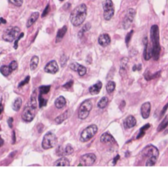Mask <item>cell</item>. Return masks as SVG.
I'll return each mask as SVG.
<instances>
[{"label": "cell", "mask_w": 168, "mask_h": 173, "mask_svg": "<svg viewBox=\"0 0 168 173\" xmlns=\"http://www.w3.org/2000/svg\"><path fill=\"white\" fill-rule=\"evenodd\" d=\"M57 138L55 134L51 132H49L44 136L42 140L41 146L44 149H49L54 148L57 144Z\"/></svg>", "instance_id": "5"}, {"label": "cell", "mask_w": 168, "mask_h": 173, "mask_svg": "<svg viewBox=\"0 0 168 173\" xmlns=\"http://www.w3.org/2000/svg\"><path fill=\"white\" fill-rule=\"evenodd\" d=\"M57 155L58 156H62L64 154V149H63L62 146H59L57 149Z\"/></svg>", "instance_id": "39"}, {"label": "cell", "mask_w": 168, "mask_h": 173, "mask_svg": "<svg viewBox=\"0 0 168 173\" xmlns=\"http://www.w3.org/2000/svg\"><path fill=\"white\" fill-rule=\"evenodd\" d=\"M0 22H1V23L5 24V23H6V20H5V19H3L1 17V18H0Z\"/></svg>", "instance_id": "53"}, {"label": "cell", "mask_w": 168, "mask_h": 173, "mask_svg": "<svg viewBox=\"0 0 168 173\" xmlns=\"http://www.w3.org/2000/svg\"><path fill=\"white\" fill-rule=\"evenodd\" d=\"M37 113V101H36V92L34 91L32 93L30 99L28 102L27 105L23 111L22 118L26 122H31L34 119Z\"/></svg>", "instance_id": "1"}, {"label": "cell", "mask_w": 168, "mask_h": 173, "mask_svg": "<svg viewBox=\"0 0 168 173\" xmlns=\"http://www.w3.org/2000/svg\"><path fill=\"white\" fill-rule=\"evenodd\" d=\"M30 77L29 76H28L27 77H26V78H24V80L22 81L21 82L19 83V88H21V87H22V86H24L25 84H28L29 80H30Z\"/></svg>", "instance_id": "40"}, {"label": "cell", "mask_w": 168, "mask_h": 173, "mask_svg": "<svg viewBox=\"0 0 168 173\" xmlns=\"http://www.w3.org/2000/svg\"><path fill=\"white\" fill-rule=\"evenodd\" d=\"M150 109H151V105L149 102H146L143 104L141 108V115H142L143 118L144 119L149 118L150 116Z\"/></svg>", "instance_id": "15"}, {"label": "cell", "mask_w": 168, "mask_h": 173, "mask_svg": "<svg viewBox=\"0 0 168 173\" xmlns=\"http://www.w3.org/2000/svg\"><path fill=\"white\" fill-rule=\"evenodd\" d=\"M39 63V58L38 56L32 57V59L30 61V69L34 71L38 67V65Z\"/></svg>", "instance_id": "27"}, {"label": "cell", "mask_w": 168, "mask_h": 173, "mask_svg": "<svg viewBox=\"0 0 168 173\" xmlns=\"http://www.w3.org/2000/svg\"><path fill=\"white\" fill-rule=\"evenodd\" d=\"M150 39L152 41V56L155 61L159 59L161 47L160 44L159 28L157 25H153L150 28Z\"/></svg>", "instance_id": "2"}, {"label": "cell", "mask_w": 168, "mask_h": 173, "mask_svg": "<svg viewBox=\"0 0 168 173\" xmlns=\"http://www.w3.org/2000/svg\"><path fill=\"white\" fill-rule=\"evenodd\" d=\"M55 166H70V161L66 157H61L58 159L57 161H55Z\"/></svg>", "instance_id": "24"}, {"label": "cell", "mask_w": 168, "mask_h": 173, "mask_svg": "<svg viewBox=\"0 0 168 173\" xmlns=\"http://www.w3.org/2000/svg\"><path fill=\"white\" fill-rule=\"evenodd\" d=\"M9 66L11 68V69L13 71H15L18 67L17 63H16V61H13L11 63L9 64Z\"/></svg>", "instance_id": "41"}, {"label": "cell", "mask_w": 168, "mask_h": 173, "mask_svg": "<svg viewBox=\"0 0 168 173\" xmlns=\"http://www.w3.org/2000/svg\"><path fill=\"white\" fill-rule=\"evenodd\" d=\"M22 103V100L21 97H17L12 104V109L15 111H19L21 109Z\"/></svg>", "instance_id": "25"}, {"label": "cell", "mask_w": 168, "mask_h": 173, "mask_svg": "<svg viewBox=\"0 0 168 173\" xmlns=\"http://www.w3.org/2000/svg\"><path fill=\"white\" fill-rule=\"evenodd\" d=\"M135 11L133 9H128L127 14L126 15V17H125L124 20L123 21V28L124 29L126 30V29L129 28L131 25L132 24L135 17Z\"/></svg>", "instance_id": "11"}, {"label": "cell", "mask_w": 168, "mask_h": 173, "mask_svg": "<svg viewBox=\"0 0 168 173\" xmlns=\"http://www.w3.org/2000/svg\"><path fill=\"white\" fill-rule=\"evenodd\" d=\"M74 152V149L70 145H67L66 146V148L64 149V154L65 155H71L72 153Z\"/></svg>", "instance_id": "36"}, {"label": "cell", "mask_w": 168, "mask_h": 173, "mask_svg": "<svg viewBox=\"0 0 168 173\" xmlns=\"http://www.w3.org/2000/svg\"><path fill=\"white\" fill-rule=\"evenodd\" d=\"M150 125H149V124H147L146 125H144V126H143L142 128H141L139 130V134L137 136V139H139L141 138H142L143 136H144V135L145 134V131L147 129H149L150 128Z\"/></svg>", "instance_id": "31"}, {"label": "cell", "mask_w": 168, "mask_h": 173, "mask_svg": "<svg viewBox=\"0 0 168 173\" xmlns=\"http://www.w3.org/2000/svg\"><path fill=\"white\" fill-rule=\"evenodd\" d=\"M108 103V99L107 97H103V98H101V99L99 101V102H98L97 105L100 109H104L107 106Z\"/></svg>", "instance_id": "30"}, {"label": "cell", "mask_w": 168, "mask_h": 173, "mask_svg": "<svg viewBox=\"0 0 168 173\" xmlns=\"http://www.w3.org/2000/svg\"><path fill=\"white\" fill-rule=\"evenodd\" d=\"M0 72H1V73L3 75V76H7L11 74L13 70L9 66H5V65H3V66H1V67H0Z\"/></svg>", "instance_id": "26"}, {"label": "cell", "mask_w": 168, "mask_h": 173, "mask_svg": "<svg viewBox=\"0 0 168 173\" xmlns=\"http://www.w3.org/2000/svg\"><path fill=\"white\" fill-rule=\"evenodd\" d=\"M23 36H24V33H21V34H20L19 38L15 40V44H14V48L16 49V50L18 48V42L19 41L20 39L22 38Z\"/></svg>", "instance_id": "44"}, {"label": "cell", "mask_w": 168, "mask_h": 173, "mask_svg": "<svg viewBox=\"0 0 168 173\" xmlns=\"http://www.w3.org/2000/svg\"><path fill=\"white\" fill-rule=\"evenodd\" d=\"M100 140L101 142L105 143H109V144H113L116 143V140H114L113 136L110 133L105 132L101 135Z\"/></svg>", "instance_id": "16"}, {"label": "cell", "mask_w": 168, "mask_h": 173, "mask_svg": "<svg viewBox=\"0 0 168 173\" xmlns=\"http://www.w3.org/2000/svg\"><path fill=\"white\" fill-rule=\"evenodd\" d=\"M103 7L104 19L107 21L110 20L114 14V7L112 0H105L103 2Z\"/></svg>", "instance_id": "9"}, {"label": "cell", "mask_w": 168, "mask_h": 173, "mask_svg": "<svg viewBox=\"0 0 168 173\" xmlns=\"http://www.w3.org/2000/svg\"><path fill=\"white\" fill-rule=\"evenodd\" d=\"M87 6L81 4L75 7L70 14V21L75 27H78L83 23L87 17Z\"/></svg>", "instance_id": "3"}, {"label": "cell", "mask_w": 168, "mask_h": 173, "mask_svg": "<svg viewBox=\"0 0 168 173\" xmlns=\"http://www.w3.org/2000/svg\"><path fill=\"white\" fill-rule=\"evenodd\" d=\"M51 89V86H39V90L41 94H47Z\"/></svg>", "instance_id": "34"}, {"label": "cell", "mask_w": 168, "mask_h": 173, "mask_svg": "<svg viewBox=\"0 0 168 173\" xmlns=\"http://www.w3.org/2000/svg\"><path fill=\"white\" fill-rule=\"evenodd\" d=\"M16 142V135H15V132L13 131V143H15Z\"/></svg>", "instance_id": "49"}, {"label": "cell", "mask_w": 168, "mask_h": 173, "mask_svg": "<svg viewBox=\"0 0 168 173\" xmlns=\"http://www.w3.org/2000/svg\"><path fill=\"white\" fill-rule=\"evenodd\" d=\"M93 107V103L91 100L87 99L85 100L84 102L81 104L80 109L78 111V117L80 119H85L88 117L91 110Z\"/></svg>", "instance_id": "8"}, {"label": "cell", "mask_w": 168, "mask_h": 173, "mask_svg": "<svg viewBox=\"0 0 168 173\" xmlns=\"http://www.w3.org/2000/svg\"><path fill=\"white\" fill-rule=\"evenodd\" d=\"M45 72L50 74H55L58 71V66L55 61H51L45 65L44 68Z\"/></svg>", "instance_id": "12"}, {"label": "cell", "mask_w": 168, "mask_h": 173, "mask_svg": "<svg viewBox=\"0 0 168 173\" xmlns=\"http://www.w3.org/2000/svg\"><path fill=\"white\" fill-rule=\"evenodd\" d=\"M66 103H67V101L63 96H59L55 102V105L58 109L63 108L66 105Z\"/></svg>", "instance_id": "23"}, {"label": "cell", "mask_w": 168, "mask_h": 173, "mask_svg": "<svg viewBox=\"0 0 168 173\" xmlns=\"http://www.w3.org/2000/svg\"><path fill=\"white\" fill-rule=\"evenodd\" d=\"M90 28H91V25H90V23L85 24V25L84 26V27H83V28H81V30L80 31V32H79V36H80V37L82 36L84 32L88 31L89 30H90Z\"/></svg>", "instance_id": "35"}, {"label": "cell", "mask_w": 168, "mask_h": 173, "mask_svg": "<svg viewBox=\"0 0 168 173\" xmlns=\"http://www.w3.org/2000/svg\"><path fill=\"white\" fill-rule=\"evenodd\" d=\"M39 16V14L38 12L33 13L32 15L28 19L27 22H26V27H27L28 28L32 27V25H34V22L38 20Z\"/></svg>", "instance_id": "21"}, {"label": "cell", "mask_w": 168, "mask_h": 173, "mask_svg": "<svg viewBox=\"0 0 168 173\" xmlns=\"http://www.w3.org/2000/svg\"><path fill=\"white\" fill-rule=\"evenodd\" d=\"M137 120L132 115L128 116L124 121V126L126 128H131L136 125Z\"/></svg>", "instance_id": "18"}, {"label": "cell", "mask_w": 168, "mask_h": 173, "mask_svg": "<svg viewBox=\"0 0 168 173\" xmlns=\"http://www.w3.org/2000/svg\"><path fill=\"white\" fill-rule=\"evenodd\" d=\"M133 32H134L133 30H131L126 36V43L127 46H128V44H129V43H130L131 38V37H132V36L133 34Z\"/></svg>", "instance_id": "38"}, {"label": "cell", "mask_w": 168, "mask_h": 173, "mask_svg": "<svg viewBox=\"0 0 168 173\" xmlns=\"http://www.w3.org/2000/svg\"><path fill=\"white\" fill-rule=\"evenodd\" d=\"M167 125H168V118H167V117H166L165 119L162 120V123L160 124L158 127L157 131L158 132L162 131L163 130H164L166 128Z\"/></svg>", "instance_id": "28"}, {"label": "cell", "mask_w": 168, "mask_h": 173, "mask_svg": "<svg viewBox=\"0 0 168 173\" xmlns=\"http://www.w3.org/2000/svg\"><path fill=\"white\" fill-rule=\"evenodd\" d=\"M49 10H50V7H49V5L48 4L47 6H46V7L45 8L44 12H43V13L41 15V17H45V16L49 13Z\"/></svg>", "instance_id": "43"}, {"label": "cell", "mask_w": 168, "mask_h": 173, "mask_svg": "<svg viewBox=\"0 0 168 173\" xmlns=\"http://www.w3.org/2000/svg\"><path fill=\"white\" fill-rule=\"evenodd\" d=\"M60 1H64V0H60Z\"/></svg>", "instance_id": "54"}, {"label": "cell", "mask_w": 168, "mask_h": 173, "mask_svg": "<svg viewBox=\"0 0 168 173\" xmlns=\"http://www.w3.org/2000/svg\"><path fill=\"white\" fill-rule=\"evenodd\" d=\"M20 33V28L17 27H10L4 31L2 36L3 40L8 42H12L17 38Z\"/></svg>", "instance_id": "7"}, {"label": "cell", "mask_w": 168, "mask_h": 173, "mask_svg": "<svg viewBox=\"0 0 168 173\" xmlns=\"http://www.w3.org/2000/svg\"><path fill=\"white\" fill-rule=\"evenodd\" d=\"M168 108V103L166 104V105L164 107V108H163V109H162V112H161V114H160V117H162V116H164V114L166 113V110H167V109Z\"/></svg>", "instance_id": "46"}, {"label": "cell", "mask_w": 168, "mask_h": 173, "mask_svg": "<svg viewBox=\"0 0 168 173\" xmlns=\"http://www.w3.org/2000/svg\"><path fill=\"white\" fill-rule=\"evenodd\" d=\"M74 84V82L71 80V81H69L67 83H66L64 85H63V87L65 88H67V89H69V88H70L72 86V85H73Z\"/></svg>", "instance_id": "45"}, {"label": "cell", "mask_w": 168, "mask_h": 173, "mask_svg": "<svg viewBox=\"0 0 168 173\" xmlns=\"http://www.w3.org/2000/svg\"><path fill=\"white\" fill-rule=\"evenodd\" d=\"M70 68L72 70H73L74 71H77L79 75L81 76L85 75V74L86 73V72H87L86 68H85L84 66H83V65H81L78 63H72L70 65Z\"/></svg>", "instance_id": "14"}, {"label": "cell", "mask_w": 168, "mask_h": 173, "mask_svg": "<svg viewBox=\"0 0 168 173\" xmlns=\"http://www.w3.org/2000/svg\"><path fill=\"white\" fill-rule=\"evenodd\" d=\"M0 24H1V22H0Z\"/></svg>", "instance_id": "56"}, {"label": "cell", "mask_w": 168, "mask_h": 173, "mask_svg": "<svg viewBox=\"0 0 168 173\" xmlns=\"http://www.w3.org/2000/svg\"><path fill=\"white\" fill-rule=\"evenodd\" d=\"M120 159V155H117L116 157H115L114 159V160H113V164L114 165H115L116 163V162H117V161L118 159Z\"/></svg>", "instance_id": "50"}, {"label": "cell", "mask_w": 168, "mask_h": 173, "mask_svg": "<svg viewBox=\"0 0 168 173\" xmlns=\"http://www.w3.org/2000/svg\"><path fill=\"white\" fill-rule=\"evenodd\" d=\"M96 155L93 153H87V154L84 155L81 157L80 164H79L78 166H91L96 161Z\"/></svg>", "instance_id": "10"}, {"label": "cell", "mask_w": 168, "mask_h": 173, "mask_svg": "<svg viewBox=\"0 0 168 173\" xmlns=\"http://www.w3.org/2000/svg\"><path fill=\"white\" fill-rule=\"evenodd\" d=\"M98 128L97 125H92L87 127L86 128L83 130L81 134L80 141L81 142H86L90 140L93 137L95 136L97 133Z\"/></svg>", "instance_id": "6"}, {"label": "cell", "mask_w": 168, "mask_h": 173, "mask_svg": "<svg viewBox=\"0 0 168 173\" xmlns=\"http://www.w3.org/2000/svg\"><path fill=\"white\" fill-rule=\"evenodd\" d=\"M0 130H1V126H0Z\"/></svg>", "instance_id": "55"}, {"label": "cell", "mask_w": 168, "mask_h": 173, "mask_svg": "<svg viewBox=\"0 0 168 173\" xmlns=\"http://www.w3.org/2000/svg\"><path fill=\"white\" fill-rule=\"evenodd\" d=\"M141 153L143 156L147 157L145 165L147 166H152L156 164L159 156V151L155 146L153 145L147 146Z\"/></svg>", "instance_id": "4"}, {"label": "cell", "mask_w": 168, "mask_h": 173, "mask_svg": "<svg viewBox=\"0 0 168 173\" xmlns=\"http://www.w3.org/2000/svg\"><path fill=\"white\" fill-rule=\"evenodd\" d=\"M67 26H64L63 27L61 28V29H59L57 32V37H56V42L58 43L60 41H61V40L63 37L64 36V35L67 33Z\"/></svg>", "instance_id": "22"}, {"label": "cell", "mask_w": 168, "mask_h": 173, "mask_svg": "<svg viewBox=\"0 0 168 173\" xmlns=\"http://www.w3.org/2000/svg\"><path fill=\"white\" fill-rule=\"evenodd\" d=\"M3 144H4V140L0 137V147H1Z\"/></svg>", "instance_id": "52"}, {"label": "cell", "mask_w": 168, "mask_h": 173, "mask_svg": "<svg viewBox=\"0 0 168 173\" xmlns=\"http://www.w3.org/2000/svg\"><path fill=\"white\" fill-rule=\"evenodd\" d=\"M103 86V84L101 81H98L97 82L91 86L90 88H89V91L91 95H97L98 93L100 92V91Z\"/></svg>", "instance_id": "19"}, {"label": "cell", "mask_w": 168, "mask_h": 173, "mask_svg": "<svg viewBox=\"0 0 168 173\" xmlns=\"http://www.w3.org/2000/svg\"><path fill=\"white\" fill-rule=\"evenodd\" d=\"M3 111V106L2 105V104L1 103V102H0V115H1L2 111Z\"/></svg>", "instance_id": "51"}, {"label": "cell", "mask_w": 168, "mask_h": 173, "mask_svg": "<svg viewBox=\"0 0 168 173\" xmlns=\"http://www.w3.org/2000/svg\"><path fill=\"white\" fill-rule=\"evenodd\" d=\"M61 66L63 67H64L65 65H66V64H67V57L65 56L64 55H62V56L61 57Z\"/></svg>", "instance_id": "42"}, {"label": "cell", "mask_w": 168, "mask_h": 173, "mask_svg": "<svg viewBox=\"0 0 168 173\" xmlns=\"http://www.w3.org/2000/svg\"><path fill=\"white\" fill-rule=\"evenodd\" d=\"M42 94H39L38 96V102H39V108H41L42 107H44L47 103V100L44 99L42 96Z\"/></svg>", "instance_id": "33"}, {"label": "cell", "mask_w": 168, "mask_h": 173, "mask_svg": "<svg viewBox=\"0 0 168 173\" xmlns=\"http://www.w3.org/2000/svg\"><path fill=\"white\" fill-rule=\"evenodd\" d=\"M98 44H99L101 46L106 47L107 45L110 44L111 39L110 36L107 34H101L98 39Z\"/></svg>", "instance_id": "17"}, {"label": "cell", "mask_w": 168, "mask_h": 173, "mask_svg": "<svg viewBox=\"0 0 168 173\" xmlns=\"http://www.w3.org/2000/svg\"><path fill=\"white\" fill-rule=\"evenodd\" d=\"M144 59L145 60L148 61L152 57V48L150 47V45L149 43V40H148L147 37H145L144 39Z\"/></svg>", "instance_id": "13"}, {"label": "cell", "mask_w": 168, "mask_h": 173, "mask_svg": "<svg viewBox=\"0 0 168 173\" xmlns=\"http://www.w3.org/2000/svg\"><path fill=\"white\" fill-rule=\"evenodd\" d=\"M70 115V110H67L65 112H64L62 114H61V115L58 116L57 118L55 119V121L57 124H61L62 123H63L65 120H67L69 117Z\"/></svg>", "instance_id": "20"}, {"label": "cell", "mask_w": 168, "mask_h": 173, "mask_svg": "<svg viewBox=\"0 0 168 173\" xmlns=\"http://www.w3.org/2000/svg\"><path fill=\"white\" fill-rule=\"evenodd\" d=\"M160 73H161V72L159 71V72H158V73H156V74H153V75H151V74H150L149 71H147L146 74H145V78H146V79H147V80H150L154 79V78L158 77V76H160Z\"/></svg>", "instance_id": "32"}, {"label": "cell", "mask_w": 168, "mask_h": 173, "mask_svg": "<svg viewBox=\"0 0 168 173\" xmlns=\"http://www.w3.org/2000/svg\"><path fill=\"white\" fill-rule=\"evenodd\" d=\"M141 69V65H134L133 67V71H140Z\"/></svg>", "instance_id": "47"}, {"label": "cell", "mask_w": 168, "mask_h": 173, "mask_svg": "<svg viewBox=\"0 0 168 173\" xmlns=\"http://www.w3.org/2000/svg\"><path fill=\"white\" fill-rule=\"evenodd\" d=\"M13 119L12 118V117H10V118H9V119L7 120V123H8L9 126L11 128L13 127Z\"/></svg>", "instance_id": "48"}, {"label": "cell", "mask_w": 168, "mask_h": 173, "mask_svg": "<svg viewBox=\"0 0 168 173\" xmlns=\"http://www.w3.org/2000/svg\"><path fill=\"white\" fill-rule=\"evenodd\" d=\"M115 88H116V83H115L114 82H113V81L108 82V84H107V86H106V89H107V92L108 94L112 93L115 90Z\"/></svg>", "instance_id": "29"}, {"label": "cell", "mask_w": 168, "mask_h": 173, "mask_svg": "<svg viewBox=\"0 0 168 173\" xmlns=\"http://www.w3.org/2000/svg\"><path fill=\"white\" fill-rule=\"evenodd\" d=\"M9 1L12 4L17 6V7H20L22 5L23 0H9Z\"/></svg>", "instance_id": "37"}]
</instances>
